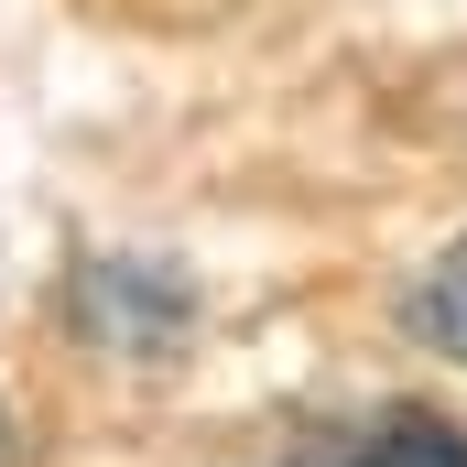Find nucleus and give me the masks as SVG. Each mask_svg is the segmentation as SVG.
<instances>
[{"label":"nucleus","mask_w":467,"mask_h":467,"mask_svg":"<svg viewBox=\"0 0 467 467\" xmlns=\"http://www.w3.org/2000/svg\"><path fill=\"white\" fill-rule=\"evenodd\" d=\"M283 467H467V435L424 402H380V413H348V424H316Z\"/></svg>","instance_id":"1"},{"label":"nucleus","mask_w":467,"mask_h":467,"mask_svg":"<svg viewBox=\"0 0 467 467\" xmlns=\"http://www.w3.org/2000/svg\"><path fill=\"white\" fill-rule=\"evenodd\" d=\"M413 337L467 369V239H457V250H435V272L413 283Z\"/></svg>","instance_id":"2"},{"label":"nucleus","mask_w":467,"mask_h":467,"mask_svg":"<svg viewBox=\"0 0 467 467\" xmlns=\"http://www.w3.org/2000/svg\"><path fill=\"white\" fill-rule=\"evenodd\" d=\"M0 467H22V457H11V413H0Z\"/></svg>","instance_id":"3"}]
</instances>
